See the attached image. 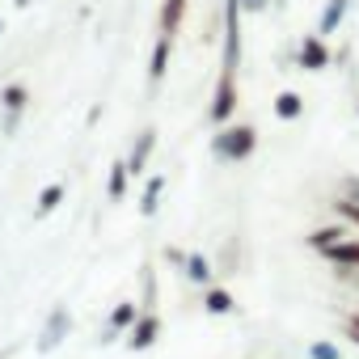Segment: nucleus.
I'll use <instances>...</instances> for the list:
<instances>
[{
	"label": "nucleus",
	"mask_w": 359,
	"mask_h": 359,
	"mask_svg": "<svg viewBox=\"0 0 359 359\" xmlns=\"http://www.w3.org/2000/svg\"><path fill=\"white\" fill-rule=\"evenodd\" d=\"M165 262H173V266H187V254H182V250H173V245H165Z\"/></svg>",
	"instance_id": "nucleus-23"
},
{
	"label": "nucleus",
	"mask_w": 359,
	"mask_h": 359,
	"mask_svg": "<svg viewBox=\"0 0 359 359\" xmlns=\"http://www.w3.org/2000/svg\"><path fill=\"white\" fill-rule=\"evenodd\" d=\"M334 216L359 229V199H351V195H346V199H334Z\"/></svg>",
	"instance_id": "nucleus-20"
},
{
	"label": "nucleus",
	"mask_w": 359,
	"mask_h": 359,
	"mask_svg": "<svg viewBox=\"0 0 359 359\" xmlns=\"http://www.w3.org/2000/svg\"><path fill=\"white\" fill-rule=\"evenodd\" d=\"M296 64H300L304 72H325V68H330V47H325V39H321V34H304L300 47H296Z\"/></svg>",
	"instance_id": "nucleus-3"
},
{
	"label": "nucleus",
	"mask_w": 359,
	"mask_h": 359,
	"mask_svg": "<svg viewBox=\"0 0 359 359\" xmlns=\"http://www.w3.org/2000/svg\"><path fill=\"white\" fill-rule=\"evenodd\" d=\"M187 5H191V0H165L161 18H156V30L161 34H177V30H182V18H187Z\"/></svg>",
	"instance_id": "nucleus-11"
},
{
	"label": "nucleus",
	"mask_w": 359,
	"mask_h": 359,
	"mask_svg": "<svg viewBox=\"0 0 359 359\" xmlns=\"http://www.w3.org/2000/svg\"><path fill=\"white\" fill-rule=\"evenodd\" d=\"M169 55H173V34H161V30H156L152 55H148V85H161V81H165V72H169Z\"/></svg>",
	"instance_id": "nucleus-5"
},
{
	"label": "nucleus",
	"mask_w": 359,
	"mask_h": 359,
	"mask_svg": "<svg viewBox=\"0 0 359 359\" xmlns=\"http://www.w3.org/2000/svg\"><path fill=\"white\" fill-rule=\"evenodd\" d=\"M13 5H18V9H26V5H30V0H13Z\"/></svg>",
	"instance_id": "nucleus-26"
},
{
	"label": "nucleus",
	"mask_w": 359,
	"mask_h": 359,
	"mask_svg": "<svg viewBox=\"0 0 359 359\" xmlns=\"http://www.w3.org/2000/svg\"><path fill=\"white\" fill-rule=\"evenodd\" d=\"M64 195H68V187H64V182L43 187V191H39V203H34V216H51V212L64 203Z\"/></svg>",
	"instance_id": "nucleus-17"
},
{
	"label": "nucleus",
	"mask_w": 359,
	"mask_h": 359,
	"mask_svg": "<svg viewBox=\"0 0 359 359\" xmlns=\"http://www.w3.org/2000/svg\"><path fill=\"white\" fill-rule=\"evenodd\" d=\"M271 110H275V118H283V123H296V118L304 114V97H300L296 89H283V93L271 102Z\"/></svg>",
	"instance_id": "nucleus-12"
},
{
	"label": "nucleus",
	"mask_w": 359,
	"mask_h": 359,
	"mask_svg": "<svg viewBox=\"0 0 359 359\" xmlns=\"http://www.w3.org/2000/svg\"><path fill=\"white\" fill-rule=\"evenodd\" d=\"M68 330H72V313H68V304H55V309H51V317H47V330H43V342H39V351H51V346H60Z\"/></svg>",
	"instance_id": "nucleus-7"
},
{
	"label": "nucleus",
	"mask_w": 359,
	"mask_h": 359,
	"mask_svg": "<svg viewBox=\"0 0 359 359\" xmlns=\"http://www.w3.org/2000/svg\"><path fill=\"white\" fill-rule=\"evenodd\" d=\"M266 5H271V0H241V9H245V13H262Z\"/></svg>",
	"instance_id": "nucleus-24"
},
{
	"label": "nucleus",
	"mask_w": 359,
	"mask_h": 359,
	"mask_svg": "<svg viewBox=\"0 0 359 359\" xmlns=\"http://www.w3.org/2000/svg\"><path fill=\"white\" fill-rule=\"evenodd\" d=\"M182 271H187V279H191V283H199V287H208V283H212V262H208L203 254H187V266H182Z\"/></svg>",
	"instance_id": "nucleus-19"
},
{
	"label": "nucleus",
	"mask_w": 359,
	"mask_h": 359,
	"mask_svg": "<svg viewBox=\"0 0 359 359\" xmlns=\"http://www.w3.org/2000/svg\"><path fill=\"white\" fill-rule=\"evenodd\" d=\"M127 182H131L127 161H114V165H110V177H106V195H110V203H123V199H127Z\"/></svg>",
	"instance_id": "nucleus-15"
},
{
	"label": "nucleus",
	"mask_w": 359,
	"mask_h": 359,
	"mask_svg": "<svg viewBox=\"0 0 359 359\" xmlns=\"http://www.w3.org/2000/svg\"><path fill=\"white\" fill-rule=\"evenodd\" d=\"M321 258L325 262H334V266H342V271H359V241H338V245H330V250H321Z\"/></svg>",
	"instance_id": "nucleus-10"
},
{
	"label": "nucleus",
	"mask_w": 359,
	"mask_h": 359,
	"mask_svg": "<svg viewBox=\"0 0 359 359\" xmlns=\"http://www.w3.org/2000/svg\"><path fill=\"white\" fill-rule=\"evenodd\" d=\"M346 237H351V233H346L342 224H325V229H313L304 241H309V250L321 254V250H330V245H338V241H346Z\"/></svg>",
	"instance_id": "nucleus-16"
},
{
	"label": "nucleus",
	"mask_w": 359,
	"mask_h": 359,
	"mask_svg": "<svg viewBox=\"0 0 359 359\" xmlns=\"http://www.w3.org/2000/svg\"><path fill=\"white\" fill-rule=\"evenodd\" d=\"M237 102H241V89H237V81H233V76H216V89H212L208 118H212L216 127L233 123V114H237Z\"/></svg>",
	"instance_id": "nucleus-2"
},
{
	"label": "nucleus",
	"mask_w": 359,
	"mask_h": 359,
	"mask_svg": "<svg viewBox=\"0 0 359 359\" xmlns=\"http://www.w3.org/2000/svg\"><path fill=\"white\" fill-rule=\"evenodd\" d=\"M342 330H346V338H351V342H359V313H351V317L342 321Z\"/></svg>",
	"instance_id": "nucleus-22"
},
{
	"label": "nucleus",
	"mask_w": 359,
	"mask_h": 359,
	"mask_svg": "<svg viewBox=\"0 0 359 359\" xmlns=\"http://www.w3.org/2000/svg\"><path fill=\"white\" fill-rule=\"evenodd\" d=\"M26 106H30V89L22 81L0 89V110H5V114H26Z\"/></svg>",
	"instance_id": "nucleus-14"
},
{
	"label": "nucleus",
	"mask_w": 359,
	"mask_h": 359,
	"mask_svg": "<svg viewBox=\"0 0 359 359\" xmlns=\"http://www.w3.org/2000/svg\"><path fill=\"white\" fill-rule=\"evenodd\" d=\"M156 338H161V317H156L152 309H140V317H135L131 330H127V346H131V351H148Z\"/></svg>",
	"instance_id": "nucleus-4"
},
{
	"label": "nucleus",
	"mask_w": 359,
	"mask_h": 359,
	"mask_svg": "<svg viewBox=\"0 0 359 359\" xmlns=\"http://www.w3.org/2000/svg\"><path fill=\"white\" fill-rule=\"evenodd\" d=\"M161 191H165V177L152 173V177H148V187H144V195H140V216H156V208H161Z\"/></svg>",
	"instance_id": "nucleus-18"
},
{
	"label": "nucleus",
	"mask_w": 359,
	"mask_h": 359,
	"mask_svg": "<svg viewBox=\"0 0 359 359\" xmlns=\"http://www.w3.org/2000/svg\"><path fill=\"white\" fill-rule=\"evenodd\" d=\"M135 317H140V304H135V300H118V304H114V313H110V325H106L102 342H114L118 334H127Z\"/></svg>",
	"instance_id": "nucleus-8"
},
{
	"label": "nucleus",
	"mask_w": 359,
	"mask_h": 359,
	"mask_svg": "<svg viewBox=\"0 0 359 359\" xmlns=\"http://www.w3.org/2000/svg\"><path fill=\"white\" fill-rule=\"evenodd\" d=\"M254 148H258V131H254L250 123H224V127H216V135H212V156H216L220 165L250 161Z\"/></svg>",
	"instance_id": "nucleus-1"
},
{
	"label": "nucleus",
	"mask_w": 359,
	"mask_h": 359,
	"mask_svg": "<svg viewBox=\"0 0 359 359\" xmlns=\"http://www.w3.org/2000/svg\"><path fill=\"white\" fill-rule=\"evenodd\" d=\"M237 309V296L233 292H224V287H203V313H212V317H224V313H233Z\"/></svg>",
	"instance_id": "nucleus-13"
},
{
	"label": "nucleus",
	"mask_w": 359,
	"mask_h": 359,
	"mask_svg": "<svg viewBox=\"0 0 359 359\" xmlns=\"http://www.w3.org/2000/svg\"><path fill=\"white\" fill-rule=\"evenodd\" d=\"M0 30H5V18H0Z\"/></svg>",
	"instance_id": "nucleus-27"
},
{
	"label": "nucleus",
	"mask_w": 359,
	"mask_h": 359,
	"mask_svg": "<svg viewBox=\"0 0 359 359\" xmlns=\"http://www.w3.org/2000/svg\"><path fill=\"white\" fill-rule=\"evenodd\" d=\"M346 195H351V199H359V177H346Z\"/></svg>",
	"instance_id": "nucleus-25"
},
{
	"label": "nucleus",
	"mask_w": 359,
	"mask_h": 359,
	"mask_svg": "<svg viewBox=\"0 0 359 359\" xmlns=\"http://www.w3.org/2000/svg\"><path fill=\"white\" fill-rule=\"evenodd\" d=\"M346 13H351V0H325V9H321V18H317V34L325 39V34H338V26L346 22Z\"/></svg>",
	"instance_id": "nucleus-9"
},
{
	"label": "nucleus",
	"mask_w": 359,
	"mask_h": 359,
	"mask_svg": "<svg viewBox=\"0 0 359 359\" xmlns=\"http://www.w3.org/2000/svg\"><path fill=\"white\" fill-rule=\"evenodd\" d=\"M152 148H156V127H144V131L135 135L131 152H127V169H131V177H140V173L148 169V156H152Z\"/></svg>",
	"instance_id": "nucleus-6"
},
{
	"label": "nucleus",
	"mask_w": 359,
	"mask_h": 359,
	"mask_svg": "<svg viewBox=\"0 0 359 359\" xmlns=\"http://www.w3.org/2000/svg\"><path fill=\"white\" fill-rule=\"evenodd\" d=\"M309 359H342V355H338L334 342H313V346H309Z\"/></svg>",
	"instance_id": "nucleus-21"
}]
</instances>
